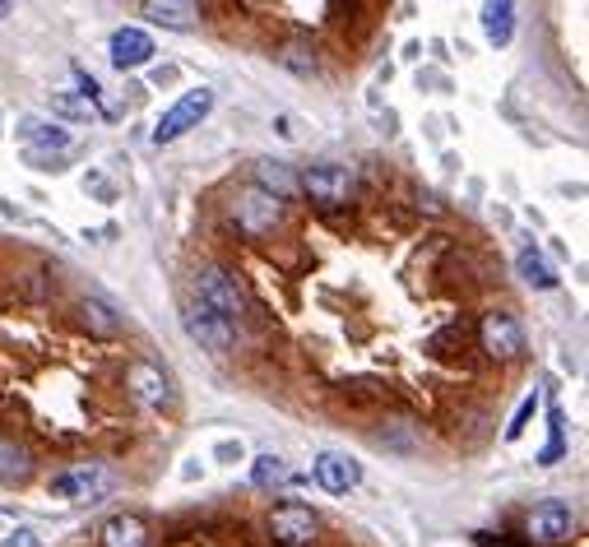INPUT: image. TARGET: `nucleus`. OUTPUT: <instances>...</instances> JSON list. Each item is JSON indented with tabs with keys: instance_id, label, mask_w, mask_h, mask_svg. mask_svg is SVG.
Returning <instances> with one entry per match:
<instances>
[{
	"instance_id": "f257e3e1",
	"label": "nucleus",
	"mask_w": 589,
	"mask_h": 547,
	"mask_svg": "<svg viewBox=\"0 0 589 547\" xmlns=\"http://www.w3.org/2000/svg\"><path fill=\"white\" fill-rule=\"evenodd\" d=\"M195 302L209 306V311H214L218 320H228V325H237V320L246 316L242 283H237V274H228L223 265L195 269Z\"/></svg>"
},
{
	"instance_id": "f03ea898",
	"label": "nucleus",
	"mask_w": 589,
	"mask_h": 547,
	"mask_svg": "<svg viewBox=\"0 0 589 547\" xmlns=\"http://www.w3.org/2000/svg\"><path fill=\"white\" fill-rule=\"evenodd\" d=\"M214 112V89H191V93H181L172 107H167L163 116H158V126H154V144L163 149V144H177L181 135H191L205 116Z\"/></svg>"
},
{
	"instance_id": "7ed1b4c3",
	"label": "nucleus",
	"mask_w": 589,
	"mask_h": 547,
	"mask_svg": "<svg viewBox=\"0 0 589 547\" xmlns=\"http://www.w3.org/2000/svg\"><path fill=\"white\" fill-rule=\"evenodd\" d=\"M297 191H307L316 204L334 209V204H348L353 191H358V177L348 163H316L307 167V177H297Z\"/></svg>"
},
{
	"instance_id": "20e7f679",
	"label": "nucleus",
	"mask_w": 589,
	"mask_h": 547,
	"mask_svg": "<svg viewBox=\"0 0 589 547\" xmlns=\"http://www.w3.org/2000/svg\"><path fill=\"white\" fill-rule=\"evenodd\" d=\"M316 534H321V520H316V510L302 506V501H283V506H274V515H269V538L279 547H307V543H316Z\"/></svg>"
},
{
	"instance_id": "39448f33",
	"label": "nucleus",
	"mask_w": 589,
	"mask_h": 547,
	"mask_svg": "<svg viewBox=\"0 0 589 547\" xmlns=\"http://www.w3.org/2000/svg\"><path fill=\"white\" fill-rule=\"evenodd\" d=\"M232 218H237V228H242L246 237H269V232L279 228L283 204L274 200V195L256 191V186H246V191H237V200H232Z\"/></svg>"
},
{
	"instance_id": "423d86ee",
	"label": "nucleus",
	"mask_w": 589,
	"mask_h": 547,
	"mask_svg": "<svg viewBox=\"0 0 589 547\" xmlns=\"http://www.w3.org/2000/svg\"><path fill=\"white\" fill-rule=\"evenodd\" d=\"M525 534H529V543H538V547H557L576 534V515H571L566 501H543V506L529 510Z\"/></svg>"
},
{
	"instance_id": "0eeeda50",
	"label": "nucleus",
	"mask_w": 589,
	"mask_h": 547,
	"mask_svg": "<svg viewBox=\"0 0 589 547\" xmlns=\"http://www.w3.org/2000/svg\"><path fill=\"white\" fill-rule=\"evenodd\" d=\"M181 325H186V334H191L200 348H209V353H228L232 344H237V325H228V320H218L209 306L191 302L186 311H181Z\"/></svg>"
},
{
	"instance_id": "6e6552de",
	"label": "nucleus",
	"mask_w": 589,
	"mask_h": 547,
	"mask_svg": "<svg viewBox=\"0 0 589 547\" xmlns=\"http://www.w3.org/2000/svg\"><path fill=\"white\" fill-rule=\"evenodd\" d=\"M483 348L492 357H501V362H511V357L525 353V325L511 316V311H487L483 316Z\"/></svg>"
},
{
	"instance_id": "1a4fd4ad",
	"label": "nucleus",
	"mask_w": 589,
	"mask_h": 547,
	"mask_svg": "<svg viewBox=\"0 0 589 547\" xmlns=\"http://www.w3.org/2000/svg\"><path fill=\"white\" fill-rule=\"evenodd\" d=\"M316 483L325 492H334V497H348L362 483V464L353 455H344V450H321L316 455Z\"/></svg>"
},
{
	"instance_id": "9d476101",
	"label": "nucleus",
	"mask_w": 589,
	"mask_h": 547,
	"mask_svg": "<svg viewBox=\"0 0 589 547\" xmlns=\"http://www.w3.org/2000/svg\"><path fill=\"white\" fill-rule=\"evenodd\" d=\"M126 390L140 408H167L172 404V390H167V376L154 367V362H130L126 367Z\"/></svg>"
},
{
	"instance_id": "9b49d317",
	"label": "nucleus",
	"mask_w": 589,
	"mask_h": 547,
	"mask_svg": "<svg viewBox=\"0 0 589 547\" xmlns=\"http://www.w3.org/2000/svg\"><path fill=\"white\" fill-rule=\"evenodd\" d=\"M154 61V38L144 33V28L126 24L112 33V65L121 70V75H130V70H140V65Z\"/></svg>"
},
{
	"instance_id": "f8f14e48",
	"label": "nucleus",
	"mask_w": 589,
	"mask_h": 547,
	"mask_svg": "<svg viewBox=\"0 0 589 547\" xmlns=\"http://www.w3.org/2000/svg\"><path fill=\"white\" fill-rule=\"evenodd\" d=\"M107 487V473L98 469V464H84V469H70V473H61L52 483V497H61V501H98V492Z\"/></svg>"
},
{
	"instance_id": "ddd939ff",
	"label": "nucleus",
	"mask_w": 589,
	"mask_h": 547,
	"mask_svg": "<svg viewBox=\"0 0 589 547\" xmlns=\"http://www.w3.org/2000/svg\"><path fill=\"white\" fill-rule=\"evenodd\" d=\"M19 140L28 144V153H61L70 149V130L52 126V121H38V116H24L19 121Z\"/></svg>"
},
{
	"instance_id": "4468645a",
	"label": "nucleus",
	"mask_w": 589,
	"mask_h": 547,
	"mask_svg": "<svg viewBox=\"0 0 589 547\" xmlns=\"http://www.w3.org/2000/svg\"><path fill=\"white\" fill-rule=\"evenodd\" d=\"M140 14L149 19V24H163V28H177V33H186V28H195V14H200V5H191V0H144Z\"/></svg>"
},
{
	"instance_id": "2eb2a0df",
	"label": "nucleus",
	"mask_w": 589,
	"mask_h": 547,
	"mask_svg": "<svg viewBox=\"0 0 589 547\" xmlns=\"http://www.w3.org/2000/svg\"><path fill=\"white\" fill-rule=\"evenodd\" d=\"M79 320H84V330L89 334H103V339L126 330V316H121L107 297H84V302H79Z\"/></svg>"
},
{
	"instance_id": "dca6fc26",
	"label": "nucleus",
	"mask_w": 589,
	"mask_h": 547,
	"mask_svg": "<svg viewBox=\"0 0 589 547\" xmlns=\"http://www.w3.org/2000/svg\"><path fill=\"white\" fill-rule=\"evenodd\" d=\"M478 24H483V38L492 47H506L515 33V5L511 0H487L483 10H478Z\"/></svg>"
},
{
	"instance_id": "f3484780",
	"label": "nucleus",
	"mask_w": 589,
	"mask_h": 547,
	"mask_svg": "<svg viewBox=\"0 0 589 547\" xmlns=\"http://www.w3.org/2000/svg\"><path fill=\"white\" fill-rule=\"evenodd\" d=\"M256 191L274 195V200H293L297 195V177L288 172L283 163H274V158H265V163H256Z\"/></svg>"
},
{
	"instance_id": "a211bd4d",
	"label": "nucleus",
	"mask_w": 589,
	"mask_h": 547,
	"mask_svg": "<svg viewBox=\"0 0 589 547\" xmlns=\"http://www.w3.org/2000/svg\"><path fill=\"white\" fill-rule=\"evenodd\" d=\"M251 483H256L260 492H279V487L293 483V469H288V459H279V455H256L251 459Z\"/></svg>"
},
{
	"instance_id": "6ab92c4d",
	"label": "nucleus",
	"mask_w": 589,
	"mask_h": 547,
	"mask_svg": "<svg viewBox=\"0 0 589 547\" xmlns=\"http://www.w3.org/2000/svg\"><path fill=\"white\" fill-rule=\"evenodd\" d=\"M33 478V459L14 441H0V487H24Z\"/></svg>"
},
{
	"instance_id": "aec40b11",
	"label": "nucleus",
	"mask_w": 589,
	"mask_h": 547,
	"mask_svg": "<svg viewBox=\"0 0 589 547\" xmlns=\"http://www.w3.org/2000/svg\"><path fill=\"white\" fill-rule=\"evenodd\" d=\"M144 543H149V529L135 515H116V520L103 524V547H144Z\"/></svg>"
},
{
	"instance_id": "412c9836",
	"label": "nucleus",
	"mask_w": 589,
	"mask_h": 547,
	"mask_svg": "<svg viewBox=\"0 0 589 547\" xmlns=\"http://www.w3.org/2000/svg\"><path fill=\"white\" fill-rule=\"evenodd\" d=\"M515 269H520V279H525L529 288H557V283H562V274H557V269H552L548 260L534 251V246H525V251H520Z\"/></svg>"
},
{
	"instance_id": "4be33fe9",
	"label": "nucleus",
	"mask_w": 589,
	"mask_h": 547,
	"mask_svg": "<svg viewBox=\"0 0 589 547\" xmlns=\"http://www.w3.org/2000/svg\"><path fill=\"white\" fill-rule=\"evenodd\" d=\"M562 459H566V413L552 404L548 408V446L538 450V464L552 469V464H562Z\"/></svg>"
},
{
	"instance_id": "5701e85b",
	"label": "nucleus",
	"mask_w": 589,
	"mask_h": 547,
	"mask_svg": "<svg viewBox=\"0 0 589 547\" xmlns=\"http://www.w3.org/2000/svg\"><path fill=\"white\" fill-rule=\"evenodd\" d=\"M52 112H61V116H75V121H84V116H93L98 107H93L89 98H65V93H56L52 98Z\"/></svg>"
},
{
	"instance_id": "b1692460",
	"label": "nucleus",
	"mask_w": 589,
	"mask_h": 547,
	"mask_svg": "<svg viewBox=\"0 0 589 547\" xmlns=\"http://www.w3.org/2000/svg\"><path fill=\"white\" fill-rule=\"evenodd\" d=\"M538 413V395H529L525 404H520V413H515L511 418V427H506V441H520V436H525V427H529V418H534Z\"/></svg>"
},
{
	"instance_id": "393cba45",
	"label": "nucleus",
	"mask_w": 589,
	"mask_h": 547,
	"mask_svg": "<svg viewBox=\"0 0 589 547\" xmlns=\"http://www.w3.org/2000/svg\"><path fill=\"white\" fill-rule=\"evenodd\" d=\"M279 61L288 65V70H297V75H316V61H311V56H302V47L279 51Z\"/></svg>"
},
{
	"instance_id": "a878e982",
	"label": "nucleus",
	"mask_w": 589,
	"mask_h": 547,
	"mask_svg": "<svg viewBox=\"0 0 589 547\" xmlns=\"http://www.w3.org/2000/svg\"><path fill=\"white\" fill-rule=\"evenodd\" d=\"M214 459H218V464H237V459H246L242 441H218V446H214Z\"/></svg>"
},
{
	"instance_id": "bb28decb",
	"label": "nucleus",
	"mask_w": 589,
	"mask_h": 547,
	"mask_svg": "<svg viewBox=\"0 0 589 547\" xmlns=\"http://www.w3.org/2000/svg\"><path fill=\"white\" fill-rule=\"evenodd\" d=\"M0 547H38V534H33V529H14V534L5 538Z\"/></svg>"
},
{
	"instance_id": "cd10ccee",
	"label": "nucleus",
	"mask_w": 589,
	"mask_h": 547,
	"mask_svg": "<svg viewBox=\"0 0 589 547\" xmlns=\"http://www.w3.org/2000/svg\"><path fill=\"white\" fill-rule=\"evenodd\" d=\"M0 14H10V5H5V0H0Z\"/></svg>"
}]
</instances>
